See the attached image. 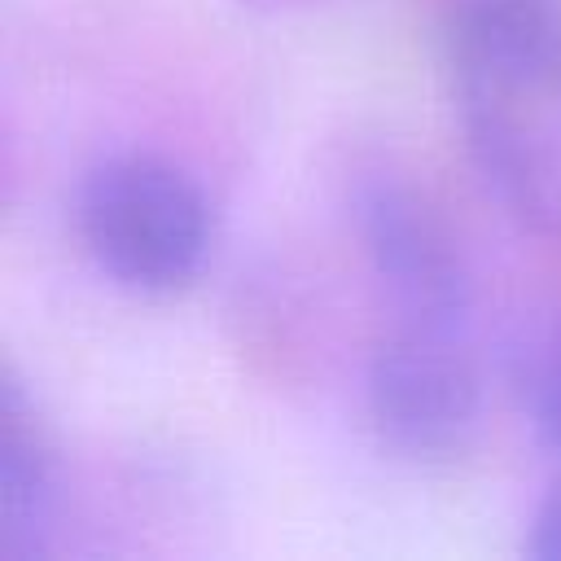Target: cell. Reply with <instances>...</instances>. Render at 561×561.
<instances>
[{
	"label": "cell",
	"mask_w": 561,
	"mask_h": 561,
	"mask_svg": "<svg viewBox=\"0 0 561 561\" xmlns=\"http://www.w3.org/2000/svg\"><path fill=\"white\" fill-rule=\"evenodd\" d=\"M526 552L539 561H561V486H552L539 500L530 530H526Z\"/></svg>",
	"instance_id": "obj_7"
},
{
	"label": "cell",
	"mask_w": 561,
	"mask_h": 561,
	"mask_svg": "<svg viewBox=\"0 0 561 561\" xmlns=\"http://www.w3.org/2000/svg\"><path fill=\"white\" fill-rule=\"evenodd\" d=\"M364 399L377 434L394 451L443 460L478 430L482 377L469 346L456 337V324L403 320L377 342Z\"/></svg>",
	"instance_id": "obj_3"
},
{
	"label": "cell",
	"mask_w": 561,
	"mask_h": 561,
	"mask_svg": "<svg viewBox=\"0 0 561 561\" xmlns=\"http://www.w3.org/2000/svg\"><path fill=\"white\" fill-rule=\"evenodd\" d=\"M254 4H302V0H254Z\"/></svg>",
	"instance_id": "obj_8"
},
{
	"label": "cell",
	"mask_w": 561,
	"mask_h": 561,
	"mask_svg": "<svg viewBox=\"0 0 561 561\" xmlns=\"http://www.w3.org/2000/svg\"><path fill=\"white\" fill-rule=\"evenodd\" d=\"M0 486H4L9 552L13 557L44 552L57 508V447L13 373H4V408H0Z\"/></svg>",
	"instance_id": "obj_5"
},
{
	"label": "cell",
	"mask_w": 561,
	"mask_h": 561,
	"mask_svg": "<svg viewBox=\"0 0 561 561\" xmlns=\"http://www.w3.org/2000/svg\"><path fill=\"white\" fill-rule=\"evenodd\" d=\"M75 224L92 263L136 294L184 289L210 254V202L162 153L101 158L79 184Z\"/></svg>",
	"instance_id": "obj_2"
},
{
	"label": "cell",
	"mask_w": 561,
	"mask_h": 561,
	"mask_svg": "<svg viewBox=\"0 0 561 561\" xmlns=\"http://www.w3.org/2000/svg\"><path fill=\"white\" fill-rule=\"evenodd\" d=\"M522 394H526L535 434L543 438L548 451L561 456V324L530 346L522 368Z\"/></svg>",
	"instance_id": "obj_6"
},
{
	"label": "cell",
	"mask_w": 561,
	"mask_h": 561,
	"mask_svg": "<svg viewBox=\"0 0 561 561\" xmlns=\"http://www.w3.org/2000/svg\"><path fill=\"white\" fill-rule=\"evenodd\" d=\"M443 44L486 188L561 237V0H456Z\"/></svg>",
	"instance_id": "obj_1"
},
{
	"label": "cell",
	"mask_w": 561,
	"mask_h": 561,
	"mask_svg": "<svg viewBox=\"0 0 561 561\" xmlns=\"http://www.w3.org/2000/svg\"><path fill=\"white\" fill-rule=\"evenodd\" d=\"M351 206L364 254L408 320L460 324L469 311V263L443 206L399 171H368Z\"/></svg>",
	"instance_id": "obj_4"
}]
</instances>
